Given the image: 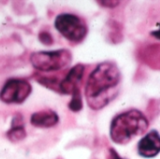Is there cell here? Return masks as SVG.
Wrapping results in <instances>:
<instances>
[{"instance_id": "cell-12", "label": "cell", "mask_w": 160, "mask_h": 159, "mask_svg": "<svg viewBox=\"0 0 160 159\" xmlns=\"http://www.w3.org/2000/svg\"><path fill=\"white\" fill-rule=\"evenodd\" d=\"M98 3L105 7H109V8H113L115 7H117L120 4V1H115V0H109V1H98Z\"/></svg>"}, {"instance_id": "cell-3", "label": "cell", "mask_w": 160, "mask_h": 159, "mask_svg": "<svg viewBox=\"0 0 160 159\" xmlns=\"http://www.w3.org/2000/svg\"><path fill=\"white\" fill-rule=\"evenodd\" d=\"M72 62V53L68 49L41 51L30 55V63L38 71H58L68 67Z\"/></svg>"}, {"instance_id": "cell-10", "label": "cell", "mask_w": 160, "mask_h": 159, "mask_svg": "<svg viewBox=\"0 0 160 159\" xmlns=\"http://www.w3.org/2000/svg\"><path fill=\"white\" fill-rule=\"evenodd\" d=\"M68 109L73 112H79L83 108V102H82V96L81 93L80 88L76 89L71 94V99L68 105Z\"/></svg>"}, {"instance_id": "cell-1", "label": "cell", "mask_w": 160, "mask_h": 159, "mask_svg": "<svg viewBox=\"0 0 160 159\" xmlns=\"http://www.w3.org/2000/svg\"><path fill=\"white\" fill-rule=\"evenodd\" d=\"M122 75L117 65L111 61L98 64L90 73L84 89L87 105L94 111L105 108L119 91Z\"/></svg>"}, {"instance_id": "cell-13", "label": "cell", "mask_w": 160, "mask_h": 159, "mask_svg": "<svg viewBox=\"0 0 160 159\" xmlns=\"http://www.w3.org/2000/svg\"><path fill=\"white\" fill-rule=\"evenodd\" d=\"M109 153H110V154H109V155H110L109 159H124V158H122V157L118 155V153H117L113 148H111Z\"/></svg>"}, {"instance_id": "cell-5", "label": "cell", "mask_w": 160, "mask_h": 159, "mask_svg": "<svg viewBox=\"0 0 160 159\" xmlns=\"http://www.w3.org/2000/svg\"><path fill=\"white\" fill-rule=\"evenodd\" d=\"M32 93L30 82L24 79H8L0 90V100L6 104H22Z\"/></svg>"}, {"instance_id": "cell-8", "label": "cell", "mask_w": 160, "mask_h": 159, "mask_svg": "<svg viewBox=\"0 0 160 159\" xmlns=\"http://www.w3.org/2000/svg\"><path fill=\"white\" fill-rule=\"evenodd\" d=\"M59 122V115L52 110H43L34 112L30 117L33 127L38 128H50L56 126Z\"/></svg>"}, {"instance_id": "cell-4", "label": "cell", "mask_w": 160, "mask_h": 159, "mask_svg": "<svg viewBox=\"0 0 160 159\" xmlns=\"http://www.w3.org/2000/svg\"><path fill=\"white\" fill-rule=\"evenodd\" d=\"M54 27L68 41L76 43L82 41L88 33L85 22L81 17L68 12L56 16Z\"/></svg>"}, {"instance_id": "cell-2", "label": "cell", "mask_w": 160, "mask_h": 159, "mask_svg": "<svg viewBox=\"0 0 160 159\" xmlns=\"http://www.w3.org/2000/svg\"><path fill=\"white\" fill-rule=\"evenodd\" d=\"M149 122L139 110L131 109L116 115L110 127L111 140L119 145H126L148 129Z\"/></svg>"}, {"instance_id": "cell-14", "label": "cell", "mask_w": 160, "mask_h": 159, "mask_svg": "<svg viewBox=\"0 0 160 159\" xmlns=\"http://www.w3.org/2000/svg\"><path fill=\"white\" fill-rule=\"evenodd\" d=\"M158 30H157V31L153 32V33H152V36L154 35V36H155V37H157V38L158 39Z\"/></svg>"}, {"instance_id": "cell-6", "label": "cell", "mask_w": 160, "mask_h": 159, "mask_svg": "<svg viewBox=\"0 0 160 159\" xmlns=\"http://www.w3.org/2000/svg\"><path fill=\"white\" fill-rule=\"evenodd\" d=\"M85 67L82 64H77L70 68L66 77L59 82V93L63 95H71L82 82Z\"/></svg>"}, {"instance_id": "cell-7", "label": "cell", "mask_w": 160, "mask_h": 159, "mask_svg": "<svg viewBox=\"0 0 160 159\" xmlns=\"http://www.w3.org/2000/svg\"><path fill=\"white\" fill-rule=\"evenodd\" d=\"M160 152V137L158 131L154 129L148 132L138 143V154L144 158L156 157Z\"/></svg>"}, {"instance_id": "cell-9", "label": "cell", "mask_w": 160, "mask_h": 159, "mask_svg": "<svg viewBox=\"0 0 160 159\" xmlns=\"http://www.w3.org/2000/svg\"><path fill=\"white\" fill-rule=\"evenodd\" d=\"M10 128L7 131L6 136L11 142H19L26 138L23 118L20 113H16L11 120Z\"/></svg>"}, {"instance_id": "cell-11", "label": "cell", "mask_w": 160, "mask_h": 159, "mask_svg": "<svg viewBox=\"0 0 160 159\" xmlns=\"http://www.w3.org/2000/svg\"><path fill=\"white\" fill-rule=\"evenodd\" d=\"M38 40L45 46H51L53 44V37L51 33L47 31H42L38 34Z\"/></svg>"}]
</instances>
